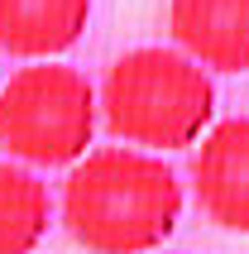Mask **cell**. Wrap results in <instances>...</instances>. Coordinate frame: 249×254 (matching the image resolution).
<instances>
[{
  "label": "cell",
  "instance_id": "6da1fadb",
  "mask_svg": "<svg viewBox=\"0 0 249 254\" xmlns=\"http://www.w3.org/2000/svg\"><path fill=\"white\" fill-rule=\"evenodd\" d=\"M182 201V178L163 154L106 144L67 168L58 216L86 254H153L178 230Z\"/></svg>",
  "mask_w": 249,
  "mask_h": 254
},
{
  "label": "cell",
  "instance_id": "7a4b0ae2",
  "mask_svg": "<svg viewBox=\"0 0 249 254\" xmlns=\"http://www.w3.org/2000/svg\"><path fill=\"white\" fill-rule=\"evenodd\" d=\"M101 120L134 149H192L216 125V82L182 48H129L101 77Z\"/></svg>",
  "mask_w": 249,
  "mask_h": 254
},
{
  "label": "cell",
  "instance_id": "3957f363",
  "mask_svg": "<svg viewBox=\"0 0 249 254\" xmlns=\"http://www.w3.org/2000/svg\"><path fill=\"white\" fill-rule=\"evenodd\" d=\"M101 125V86L86 72L43 58L0 86V149L29 168H72L91 154Z\"/></svg>",
  "mask_w": 249,
  "mask_h": 254
},
{
  "label": "cell",
  "instance_id": "277c9868",
  "mask_svg": "<svg viewBox=\"0 0 249 254\" xmlns=\"http://www.w3.org/2000/svg\"><path fill=\"white\" fill-rule=\"evenodd\" d=\"M196 206L211 226L249 235V115H230L201 134L192 158Z\"/></svg>",
  "mask_w": 249,
  "mask_h": 254
},
{
  "label": "cell",
  "instance_id": "5b68a950",
  "mask_svg": "<svg viewBox=\"0 0 249 254\" xmlns=\"http://www.w3.org/2000/svg\"><path fill=\"white\" fill-rule=\"evenodd\" d=\"M168 34L206 72H249V0H168Z\"/></svg>",
  "mask_w": 249,
  "mask_h": 254
},
{
  "label": "cell",
  "instance_id": "8992f818",
  "mask_svg": "<svg viewBox=\"0 0 249 254\" xmlns=\"http://www.w3.org/2000/svg\"><path fill=\"white\" fill-rule=\"evenodd\" d=\"M91 24V0H0V53L43 63L62 58Z\"/></svg>",
  "mask_w": 249,
  "mask_h": 254
},
{
  "label": "cell",
  "instance_id": "52a82bcc",
  "mask_svg": "<svg viewBox=\"0 0 249 254\" xmlns=\"http://www.w3.org/2000/svg\"><path fill=\"white\" fill-rule=\"evenodd\" d=\"M53 226L48 183L29 163L0 158V254H34Z\"/></svg>",
  "mask_w": 249,
  "mask_h": 254
},
{
  "label": "cell",
  "instance_id": "ba28073f",
  "mask_svg": "<svg viewBox=\"0 0 249 254\" xmlns=\"http://www.w3.org/2000/svg\"><path fill=\"white\" fill-rule=\"evenodd\" d=\"M153 254H168V250H153Z\"/></svg>",
  "mask_w": 249,
  "mask_h": 254
},
{
  "label": "cell",
  "instance_id": "9c48e42d",
  "mask_svg": "<svg viewBox=\"0 0 249 254\" xmlns=\"http://www.w3.org/2000/svg\"><path fill=\"white\" fill-rule=\"evenodd\" d=\"M0 86H5V77H0Z\"/></svg>",
  "mask_w": 249,
  "mask_h": 254
}]
</instances>
